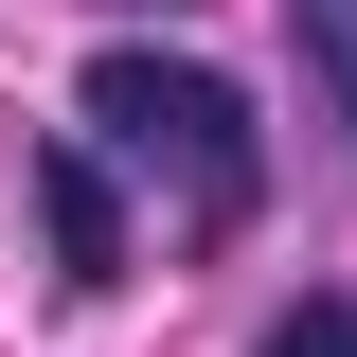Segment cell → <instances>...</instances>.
I'll return each instance as SVG.
<instances>
[{"label": "cell", "mask_w": 357, "mask_h": 357, "mask_svg": "<svg viewBox=\"0 0 357 357\" xmlns=\"http://www.w3.org/2000/svg\"><path fill=\"white\" fill-rule=\"evenodd\" d=\"M304 18V54H321V107H340V143H357V0H286Z\"/></svg>", "instance_id": "3"}, {"label": "cell", "mask_w": 357, "mask_h": 357, "mask_svg": "<svg viewBox=\"0 0 357 357\" xmlns=\"http://www.w3.org/2000/svg\"><path fill=\"white\" fill-rule=\"evenodd\" d=\"M250 357H357V304H286V321H268Z\"/></svg>", "instance_id": "4"}, {"label": "cell", "mask_w": 357, "mask_h": 357, "mask_svg": "<svg viewBox=\"0 0 357 357\" xmlns=\"http://www.w3.org/2000/svg\"><path fill=\"white\" fill-rule=\"evenodd\" d=\"M72 126L107 143L178 232H232L268 197V143H250V107H232V72H197V54H161V36H107L89 54L72 72Z\"/></svg>", "instance_id": "1"}, {"label": "cell", "mask_w": 357, "mask_h": 357, "mask_svg": "<svg viewBox=\"0 0 357 357\" xmlns=\"http://www.w3.org/2000/svg\"><path fill=\"white\" fill-rule=\"evenodd\" d=\"M36 215H54V268H72V286L126 268V197H107V143H89V126L36 143Z\"/></svg>", "instance_id": "2"}]
</instances>
